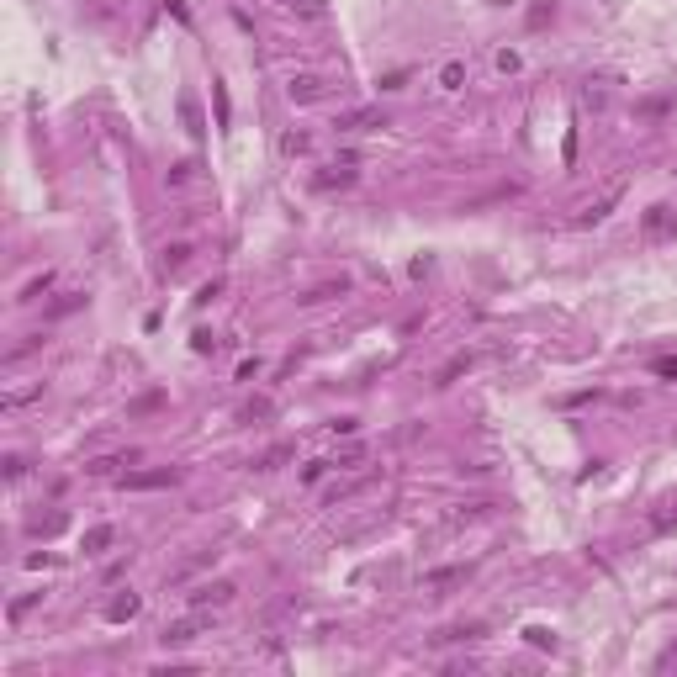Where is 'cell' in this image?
I'll use <instances>...</instances> for the list:
<instances>
[{
  "instance_id": "obj_11",
  "label": "cell",
  "mask_w": 677,
  "mask_h": 677,
  "mask_svg": "<svg viewBox=\"0 0 677 677\" xmlns=\"http://www.w3.org/2000/svg\"><path fill=\"white\" fill-rule=\"evenodd\" d=\"M640 228H646V238H661V233L672 228V207H651V212L640 217Z\"/></svg>"
},
{
  "instance_id": "obj_16",
  "label": "cell",
  "mask_w": 677,
  "mask_h": 677,
  "mask_svg": "<svg viewBox=\"0 0 677 677\" xmlns=\"http://www.w3.org/2000/svg\"><path fill=\"white\" fill-rule=\"evenodd\" d=\"M334 185H354V170H323L318 175V191H334Z\"/></svg>"
},
{
  "instance_id": "obj_25",
  "label": "cell",
  "mask_w": 677,
  "mask_h": 677,
  "mask_svg": "<svg viewBox=\"0 0 677 677\" xmlns=\"http://www.w3.org/2000/svg\"><path fill=\"white\" fill-rule=\"evenodd\" d=\"M85 296L80 291H69V296H59V302H53V318H64V313H74V307H80Z\"/></svg>"
},
{
  "instance_id": "obj_15",
  "label": "cell",
  "mask_w": 677,
  "mask_h": 677,
  "mask_svg": "<svg viewBox=\"0 0 677 677\" xmlns=\"http://www.w3.org/2000/svg\"><path fill=\"white\" fill-rule=\"evenodd\" d=\"M461 80H465V64H461V59H450L445 69H439V85H445V91H461Z\"/></svg>"
},
{
  "instance_id": "obj_6",
  "label": "cell",
  "mask_w": 677,
  "mask_h": 677,
  "mask_svg": "<svg viewBox=\"0 0 677 677\" xmlns=\"http://www.w3.org/2000/svg\"><path fill=\"white\" fill-rule=\"evenodd\" d=\"M619 196H625V185H614V191H603V196H598V202H587V212L577 217V223H582V228L603 223V217H608V212H614V207H619Z\"/></svg>"
},
{
  "instance_id": "obj_30",
  "label": "cell",
  "mask_w": 677,
  "mask_h": 677,
  "mask_svg": "<svg viewBox=\"0 0 677 677\" xmlns=\"http://www.w3.org/2000/svg\"><path fill=\"white\" fill-rule=\"evenodd\" d=\"M6 476H11V482H16V476H27V461H21V455H6Z\"/></svg>"
},
{
  "instance_id": "obj_22",
  "label": "cell",
  "mask_w": 677,
  "mask_h": 677,
  "mask_svg": "<svg viewBox=\"0 0 677 677\" xmlns=\"http://www.w3.org/2000/svg\"><path fill=\"white\" fill-rule=\"evenodd\" d=\"M465 365H471V354H455V360L445 365V371H439V386H445V381H455V376H461Z\"/></svg>"
},
{
  "instance_id": "obj_18",
  "label": "cell",
  "mask_w": 677,
  "mask_h": 677,
  "mask_svg": "<svg viewBox=\"0 0 677 677\" xmlns=\"http://www.w3.org/2000/svg\"><path fill=\"white\" fill-rule=\"evenodd\" d=\"M635 112H640V117H667V112H672V96H651V101H640Z\"/></svg>"
},
{
  "instance_id": "obj_2",
  "label": "cell",
  "mask_w": 677,
  "mask_h": 677,
  "mask_svg": "<svg viewBox=\"0 0 677 677\" xmlns=\"http://www.w3.org/2000/svg\"><path fill=\"white\" fill-rule=\"evenodd\" d=\"M207 625H212V619H207V608H196L191 619H175V625H164V635H159V640H164V646H185V640H196Z\"/></svg>"
},
{
  "instance_id": "obj_23",
  "label": "cell",
  "mask_w": 677,
  "mask_h": 677,
  "mask_svg": "<svg viewBox=\"0 0 677 677\" xmlns=\"http://www.w3.org/2000/svg\"><path fill=\"white\" fill-rule=\"evenodd\" d=\"M328 465H334V461H307V465H302V482H307V487H313V482H323V471H328Z\"/></svg>"
},
{
  "instance_id": "obj_24",
  "label": "cell",
  "mask_w": 677,
  "mask_h": 677,
  "mask_svg": "<svg viewBox=\"0 0 677 677\" xmlns=\"http://www.w3.org/2000/svg\"><path fill=\"white\" fill-rule=\"evenodd\" d=\"M180 117H185V127H191V132H202V117H196V101H191V96H180Z\"/></svg>"
},
{
  "instance_id": "obj_17",
  "label": "cell",
  "mask_w": 677,
  "mask_h": 677,
  "mask_svg": "<svg viewBox=\"0 0 677 677\" xmlns=\"http://www.w3.org/2000/svg\"><path fill=\"white\" fill-rule=\"evenodd\" d=\"M48 286H53V275H48V270H42V275H37V281H27V286H21V296H16V302H37V296H42V291H48Z\"/></svg>"
},
{
  "instance_id": "obj_28",
  "label": "cell",
  "mask_w": 677,
  "mask_h": 677,
  "mask_svg": "<svg viewBox=\"0 0 677 677\" xmlns=\"http://www.w3.org/2000/svg\"><path fill=\"white\" fill-rule=\"evenodd\" d=\"M672 524H677V503H672V508H661V514L651 519V529H672Z\"/></svg>"
},
{
  "instance_id": "obj_4",
  "label": "cell",
  "mask_w": 677,
  "mask_h": 677,
  "mask_svg": "<svg viewBox=\"0 0 677 677\" xmlns=\"http://www.w3.org/2000/svg\"><path fill=\"white\" fill-rule=\"evenodd\" d=\"M175 482H180L175 465H159V471H127V476H122V487H132V492H154V487H175Z\"/></svg>"
},
{
  "instance_id": "obj_9",
  "label": "cell",
  "mask_w": 677,
  "mask_h": 677,
  "mask_svg": "<svg viewBox=\"0 0 677 677\" xmlns=\"http://www.w3.org/2000/svg\"><path fill=\"white\" fill-rule=\"evenodd\" d=\"M334 296H349V281H344V275H339V281H323V286H313V291H302L296 302H302V307H318V302H334Z\"/></svg>"
},
{
  "instance_id": "obj_3",
  "label": "cell",
  "mask_w": 677,
  "mask_h": 677,
  "mask_svg": "<svg viewBox=\"0 0 677 677\" xmlns=\"http://www.w3.org/2000/svg\"><path fill=\"white\" fill-rule=\"evenodd\" d=\"M339 132H371V127H386V112H376V106H354V112H339L334 117Z\"/></svg>"
},
{
  "instance_id": "obj_19",
  "label": "cell",
  "mask_w": 677,
  "mask_h": 677,
  "mask_svg": "<svg viewBox=\"0 0 677 677\" xmlns=\"http://www.w3.org/2000/svg\"><path fill=\"white\" fill-rule=\"evenodd\" d=\"M307 149H313V138H307V132H286V138H281V154H291V159H296V154H307Z\"/></svg>"
},
{
  "instance_id": "obj_13",
  "label": "cell",
  "mask_w": 677,
  "mask_h": 677,
  "mask_svg": "<svg viewBox=\"0 0 677 677\" xmlns=\"http://www.w3.org/2000/svg\"><path fill=\"white\" fill-rule=\"evenodd\" d=\"M32 397H42V381H32V386H16V392H6V403H0V407H6V413H11V407L32 403Z\"/></svg>"
},
{
  "instance_id": "obj_29",
  "label": "cell",
  "mask_w": 677,
  "mask_h": 677,
  "mask_svg": "<svg viewBox=\"0 0 677 677\" xmlns=\"http://www.w3.org/2000/svg\"><path fill=\"white\" fill-rule=\"evenodd\" d=\"M185 175H191V164H185V159H180V164H170V170H164V180H170V185H180V180H185Z\"/></svg>"
},
{
  "instance_id": "obj_26",
  "label": "cell",
  "mask_w": 677,
  "mask_h": 677,
  "mask_svg": "<svg viewBox=\"0 0 677 677\" xmlns=\"http://www.w3.org/2000/svg\"><path fill=\"white\" fill-rule=\"evenodd\" d=\"M651 371H656V376H661V381H677V360H672V354H661V360H656V365H651Z\"/></svg>"
},
{
  "instance_id": "obj_21",
  "label": "cell",
  "mask_w": 677,
  "mask_h": 677,
  "mask_svg": "<svg viewBox=\"0 0 677 677\" xmlns=\"http://www.w3.org/2000/svg\"><path fill=\"white\" fill-rule=\"evenodd\" d=\"M212 96H217V127H228L233 106H228V91H223V80H212Z\"/></svg>"
},
{
  "instance_id": "obj_5",
  "label": "cell",
  "mask_w": 677,
  "mask_h": 677,
  "mask_svg": "<svg viewBox=\"0 0 677 677\" xmlns=\"http://www.w3.org/2000/svg\"><path fill=\"white\" fill-rule=\"evenodd\" d=\"M328 85L318 80V74H291V80H286V96H291L296 106H307V101H318V96H323Z\"/></svg>"
},
{
  "instance_id": "obj_27",
  "label": "cell",
  "mask_w": 677,
  "mask_h": 677,
  "mask_svg": "<svg viewBox=\"0 0 677 677\" xmlns=\"http://www.w3.org/2000/svg\"><path fill=\"white\" fill-rule=\"evenodd\" d=\"M286 455H291V450H286V445H275L270 455H260V471H275V465H281V461H286Z\"/></svg>"
},
{
  "instance_id": "obj_14",
  "label": "cell",
  "mask_w": 677,
  "mask_h": 677,
  "mask_svg": "<svg viewBox=\"0 0 677 677\" xmlns=\"http://www.w3.org/2000/svg\"><path fill=\"white\" fill-rule=\"evenodd\" d=\"M185 260H191V243H170V249H164V270H185Z\"/></svg>"
},
{
  "instance_id": "obj_32",
  "label": "cell",
  "mask_w": 677,
  "mask_h": 677,
  "mask_svg": "<svg viewBox=\"0 0 677 677\" xmlns=\"http://www.w3.org/2000/svg\"><path fill=\"white\" fill-rule=\"evenodd\" d=\"M529 635V646H556V635H550V630H524Z\"/></svg>"
},
{
  "instance_id": "obj_20",
  "label": "cell",
  "mask_w": 677,
  "mask_h": 677,
  "mask_svg": "<svg viewBox=\"0 0 677 677\" xmlns=\"http://www.w3.org/2000/svg\"><path fill=\"white\" fill-rule=\"evenodd\" d=\"M550 16H556V0H535V6H529V27H545Z\"/></svg>"
},
{
  "instance_id": "obj_33",
  "label": "cell",
  "mask_w": 677,
  "mask_h": 677,
  "mask_svg": "<svg viewBox=\"0 0 677 677\" xmlns=\"http://www.w3.org/2000/svg\"><path fill=\"white\" fill-rule=\"evenodd\" d=\"M296 11H307V16H323V0H296Z\"/></svg>"
},
{
  "instance_id": "obj_7",
  "label": "cell",
  "mask_w": 677,
  "mask_h": 677,
  "mask_svg": "<svg viewBox=\"0 0 677 677\" xmlns=\"http://www.w3.org/2000/svg\"><path fill=\"white\" fill-rule=\"evenodd\" d=\"M471 577V566H439V572H424V587L429 593H445V587H461Z\"/></svg>"
},
{
  "instance_id": "obj_10",
  "label": "cell",
  "mask_w": 677,
  "mask_h": 677,
  "mask_svg": "<svg viewBox=\"0 0 677 677\" xmlns=\"http://www.w3.org/2000/svg\"><path fill=\"white\" fill-rule=\"evenodd\" d=\"M132 614H138V593H117L112 603H106V619H112V625H127Z\"/></svg>"
},
{
  "instance_id": "obj_1",
  "label": "cell",
  "mask_w": 677,
  "mask_h": 677,
  "mask_svg": "<svg viewBox=\"0 0 677 677\" xmlns=\"http://www.w3.org/2000/svg\"><path fill=\"white\" fill-rule=\"evenodd\" d=\"M233 593H238V587L223 577V582H202L196 593H185V603L191 608H223V603H233Z\"/></svg>"
},
{
  "instance_id": "obj_12",
  "label": "cell",
  "mask_w": 677,
  "mask_h": 677,
  "mask_svg": "<svg viewBox=\"0 0 677 677\" xmlns=\"http://www.w3.org/2000/svg\"><path fill=\"white\" fill-rule=\"evenodd\" d=\"M132 461H138V455H101V461H91V465H85V471H91V476H112L117 471V465H132Z\"/></svg>"
},
{
  "instance_id": "obj_8",
  "label": "cell",
  "mask_w": 677,
  "mask_h": 677,
  "mask_svg": "<svg viewBox=\"0 0 677 677\" xmlns=\"http://www.w3.org/2000/svg\"><path fill=\"white\" fill-rule=\"evenodd\" d=\"M112 545H117V529H112V524H91V529H85V540H80L85 556H101V550H112Z\"/></svg>"
},
{
  "instance_id": "obj_31",
  "label": "cell",
  "mask_w": 677,
  "mask_h": 677,
  "mask_svg": "<svg viewBox=\"0 0 677 677\" xmlns=\"http://www.w3.org/2000/svg\"><path fill=\"white\" fill-rule=\"evenodd\" d=\"M37 598H42V593H27V598H16V603H11V619H21L32 603H37Z\"/></svg>"
},
{
  "instance_id": "obj_34",
  "label": "cell",
  "mask_w": 677,
  "mask_h": 677,
  "mask_svg": "<svg viewBox=\"0 0 677 677\" xmlns=\"http://www.w3.org/2000/svg\"><path fill=\"white\" fill-rule=\"evenodd\" d=\"M656 667H677V646H667V651H661V656H656Z\"/></svg>"
}]
</instances>
